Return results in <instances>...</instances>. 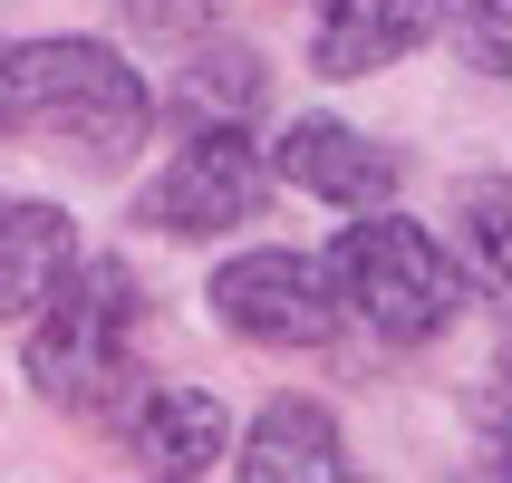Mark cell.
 Wrapping results in <instances>:
<instances>
[{
	"label": "cell",
	"mask_w": 512,
	"mask_h": 483,
	"mask_svg": "<svg viewBox=\"0 0 512 483\" xmlns=\"http://www.w3.org/2000/svg\"><path fill=\"white\" fill-rule=\"evenodd\" d=\"M213 319L242 329L252 348H319L339 339V300L319 281V261L300 252H242L213 271Z\"/></svg>",
	"instance_id": "cell-5"
},
{
	"label": "cell",
	"mask_w": 512,
	"mask_h": 483,
	"mask_svg": "<svg viewBox=\"0 0 512 483\" xmlns=\"http://www.w3.org/2000/svg\"><path fill=\"white\" fill-rule=\"evenodd\" d=\"M261 184H271V174H261V155H252L242 126H194V145L145 184L136 213L155 232H174V242H203V232L252 223V213H261Z\"/></svg>",
	"instance_id": "cell-4"
},
{
	"label": "cell",
	"mask_w": 512,
	"mask_h": 483,
	"mask_svg": "<svg viewBox=\"0 0 512 483\" xmlns=\"http://www.w3.org/2000/svg\"><path fill=\"white\" fill-rule=\"evenodd\" d=\"M232 474H252V483H339L348 474V445H339V416L310 397H271L252 416V435H242V455H232Z\"/></svg>",
	"instance_id": "cell-9"
},
{
	"label": "cell",
	"mask_w": 512,
	"mask_h": 483,
	"mask_svg": "<svg viewBox=\"0 0 512 483\" xmlns=\"http://www.w3.org/2000/svg\"><path fill=\"white\" fill-rule=\"evenodd\" d=\"M271 174L300 184V194H319V203H339V213H368V203L397 194L406 165L387 145H368L358 126H339V116H290L281 145H271Z\"/></svg>",
	"instance_id": "cell-6"
},
{
	"label": "cell",
	"mask_w": 512,
	"mask_h": 483,
	"mask_svg": "<svg viewBox=\"0 0 512 483\" xmlns=\"http://www.w3.org/2000/svg\"><path fill=\"white\" fill-rule=\"evenodd\" d=\"M155 126V97L107 39H10L0 49V136H68L116 165Z\"/></svg>",
	"instance_id": "cell-1"
},
{
	"label": "cell",
	"mask_w": 512,
	"mask_h": 483,
	"mask_svg": "<svg viewBox=\"0 0 512 483\" xmlns=\"http://www.w3.org/2000/svg\"><path fill=\"white\" fill-rule=\"evenodd\" d=\"M426 39H435V0H319L310 68L319 78H377Z\"/></svg>",
	"instance_id": "cell-7"
},
{
	"label": "cell",
	"mask_w": 512,
	"mask_h": 483,
	"mask_svg": "<svg viewBox=\"0 0 512 483\" xmlns=\"http://www.w3.org/2000/svg\"><path fill=\"white\" fill-rule=\"evenodd\" d=\"M474 252H484V271L503 281V184H493V174L474 184Z\"/></svg>",
	"instance_id": "cell-13"
},
{
	"label": "cell",
	"mask_w": 512,
	"mask_h": 483,
	"mask_svg": "<svg viewBox=\"0 0 512 483\" xmlns=\"http://www.w3.org/2000/svg\"><path fill=\"white\" fill-rule=\"evenodd\" d=\"M29 387L49 406H97L126 377L136 339V271L126 261H68L39 300H29Z\"/></svg>",
	"instance_id": "cell-3"
},
{
	"label": "cell",
	"mask_w": 512,
	"mask_h": 483,
	"mask_svg": "<svg viewBox=\"0 0 512 483\" xmlns=\"http://www.w3.org/2000/svg\"><path fill=\"white\" fill-rule=\"evenodd\" d=\"M512 0H464V58L484 68V78H503L512 68V29H503Z\"/></svg>",
	"instance_id": "cell-12"
},
{
	"label": "cell",
	"mask_w": 512,
	"mask_h": 483,
	"mask_svg": "<svg viewBox=\"0 0 512 483\" xmlns=\"http://www.w3.org/2000/svg\"><path fill=\"white\" fill-rule=\"evenodd\" d=\"M319 281H329L339 319H358V329H368V339H387V348H426V339H445V329H455V310H464L455 252H445L426 223L387 213V203H368V213H358V223L329 242Z\"/></svg>",
	"instance_id": "cell-2"
},
{
	"label": "cell",
	"mask_w": 512,
	"mask_h": 483,
	"mask_svg": "<svg viewBox=\"0 0 512 483\" xmlns=\"http://www.w3.org/2000/svg\"><path fill=\"white\" fill-rule=\"evenodd\" d=\"M184 107H194V126H242L261 107V58L252 49H203L184 68Z\"/></svg>",
	"instance_id": "cell-11"
},
{
	"label": "cell",
	"mask_w": 512,
	"mask_h": 483,
	"mask_svg": "<svg viewBox=\"0 0 512 483\" xmlns=\"http://www.w3.org/2000/svg\"><path fill=\"white\" fill-rule=\"evenodd\" d=\"M223 445H232V426L213 387H145L136 416H126V455L145 474H213Z\"/></svg>",
	"instance_id": "cell-8"
},
{
	"label": "cell",
	"mask_w": 512,
	"mask_h": 483,
	"mask_svg": "<svg viewBox=\"0 0 512 483\" xmlns=\"http://www.w3.org/2000/svg\"><path fill=\"white\" fill-rule=\"evenodd\" d=\"M78 261V232H68V213L39 194H0V319H20L39 290L58 281Z\"/></svg>",
	"instance_id": "cell-10"
}]
</instances>
